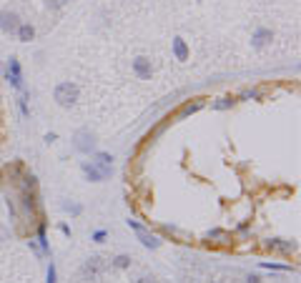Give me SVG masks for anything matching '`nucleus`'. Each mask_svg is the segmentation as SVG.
<instances>
[{"label":"nucleus","mask_w":301,"mask_h":283,"mask_svg":"<svg viewBox=\"0 0 301 283\" xmlns=\"http://www.w3.org/2000/svg\"><path fill=\"white\" fill-rule=\"evenodd\" d=\"M105 271V258L103 256H91L83 261V266L78 268V281H98Z\"/></svg>","instance_id":"f257e3e1"},{"label":"nucleus","mask_w":301,"mask_h":283,"mask_svg":"<svg viewBox=\"0 0 301 283\" xmlns=\"http://www.w3.org/2000/svg\"><path fill=\"white\" fill-rule=\"evenodd\" d=\"M55 103L58 105H63V108H73L75 103H78V95H81V91H78V86L75 83H70V80H65V83H58L55 86Z\"/></svg>","instance_id":"f03ea898"},{"label":"nucleus","mask_w":301,"mask_h":283,"mask_svg":"<svg viewBox=\"0 0 301 283\" xmlns=\"http://www.w3.org/2000/svg\"><path fill=\"white\" fill-rule=\"evenodd\" d=\"M110 168H113V166H100V163H96V160H83V163H81V171H83V176H86L91 183L105 181V178L110 176Z\"/></svg>","instance_id":"7ed1b4c3"},{"label":"nucleus","mask_w":301,"mask_h":283,"mask_svg":"<svg viewBox=\"0 0 301 283\" xmlns=\"http://www.w3.org/2000/svg\"><path fill=\"white\" fill-rule=\"evenodd\" d=\"M126 223H128V228H133V231H136L138 240H141V243H143L146 248H153V251H156V248L161 246V238H158V236H153V233H150L146 226H141L138 221H131V218H128Z\"/></svg>","instance_id":"20e7f679"},{"label":"nucleus","mask_w":301,"mask_h":283,"mask_svg":"<svg viewBox=\"0 0 301 283\" xmlns=\"http://www.w3.org/2000/svg\"><path fill=\"white\" fill-rule=\"evenodd\" d=\"M73 145H75L78 153H96V136L88 128H81L73 138Z\"/></svg>","instance_id":"39448f33"},{"label":"nucleus","mask_w":301,"mask_h":283,"mask_svg":"<svg viewBox=\"0 0 301 283\" xmlns=\"http://www.w3.org/2000/svg\"><path fill=\"white\" fill-rule=\"evenodd\" d=\"M5 75H8V83L13 86V88H23V73H20V60L18 58H10L8 60V70H5Z\"/></svg>","instance_id":"423d86ee"},{"label":"nucleus","mask_w":301,"mask_h":283,"mask_svg":"<svg viewBox=\"0 0 301 283\" xmlns=\"http://www.w3.org/2000/svg\"><path fill=\"white\" fill-rule=\"evenodd\" d=\"M18 25H20V18H18L15 10H3L0 13V30L3 33H15Z\"/></svg>","instance_id":"0eeeda50"},{"label":"nucleus","mask_w":301,"mask_h":283,"mask_svg":"<svg viewBox=\"0 0 301 283\" xmlns=\"http://www.w3.org/2000/svg\"><path fill=\"white\" fill-rule=\"evenodd\" d=\"M133 73H136L141 80H150V75H153V65H150L148 58H136V60H133Z\"/></svg>","instance_id":"6e6552de"},{"label":"nucleus","mask_w":301,"mask_h":283,"mask_svg":"<svg viewBox=\"0 0 301 283\" xmlns=\"http://www.w3.org/2000/svg\"><path fill=\"white\" fill-rule=\"evenodd\" d=\"M271 40H274V33H271L269 28H258V30L253 33V38H251V43H253L256 50H261V48H266Z\"/></svg>","instance_id":"1a4fd4ad"},{"label":"nucleus","mask_w":301,"mask_h":283,"mask_svg":"<svg viewBox=\"0 0 301 283\" xmlns=\"http://www.w3.org/2000/svg\"><path fill=\"white\" fill-rule=\"evenodd\" d=\"M203 105H206V98H194V100H188V103H183V105L178 108L176 118H186V115H194V113H199V110H201Z\"/></svg>","instance_id":"9d476101"},{"label":"nucleus","mask_w":301,"mask_h":283,"mask_svg":"<svg viewBox=\"0 0 301 283\" xmlns=\"http://www.w3.org/2000/svg\"><path fill=\"white\" fill-rule=\"evenodd\" d=\"M15 33H18V40H20V43H30V40L35 38V28H33L30 23H20Z\"/></svg>","instance_id":"9b49d317"},{"label":"nucleus","mask_w":301,"mask_h":283,"mask_svg":"<svg viewBox=\"0 0 301 283\" xmlns=\"http://www.w3.org/2000/svg\"><path fill=\"white\" fill-rule=\"evenodd\" d=\"M173 53H176V58L178 60H188V46H186V40L183 38H173Z\"/></svg>","instance_id":"f8f14e48"},{"label":"nucleus","mask_w":301,"mask_h":283,"mask_svg":"<svg viewBox=\"0 0 301 283\" xmlns=\"http://www.w3.org/2000/svg\"><path fill=\"white\" fill-rule=\"evenodd\" d=\"M229 238H231V236L226 233V231H208V240H213V243H218V246H226V243H231Z\"/></svg>","instance_id":"ddd939ff"},{"label":"nucleus","mask_w":301,"mask_h":283,"mask_svg":"<svg viewBox=\"0 0 301 283\" xmlns=\"http://www.w3.org/2000/svg\"><path fill=\"white\" fill-rule=\"evenodd\" d=\"M93 160H96V163H100V166H113V155L110 153H103V150H96L93 153Z\"/></svg>","instance_id":"4468645a"},{"label":"nucleus","mask_w":301,"mask_h":283,"mask_svg":"<svg viewBox=\"0 0 301 283\" xmlns=\"http://www.w3.org/2000/svg\"><path fill=\"white\" fill-rule=\"evenodd\" d=\"M113 268H131V256H126V253H121V256H116L113 258Z\"/></svg>","instance_id":"2eb2a0df"},{"label":"nucleus","mask_w":301,"mask_h":283,"mask_svg":"<svg viewBox=\"0 0 301 283\" xmlns=\"http://www.w3.org/2000/svg\"><path fill=\"white\" fill-rule=\"evenodd\" d=\"M266 248H274V251H284V253H291L296 246H294V243H279V240H271V243H266Z\"/></svg>","instance_id":"dca6fc26"},{"label":"nucleus","mask_w":301,"mask_h":283,"mask_svg":"<svg viewBox=\"0 0 301 283\" xmlns=\"http://www.w3.org/2000/svg\"><path fill=\"white\" fill-rule=\"evenodd\" d=\"M46 283H58V271H55V263H48V271H46Z\"/></svg>","instance_id":"f3484780"},{"label":"nucleus","mask_w":301,"mask_h":283,"mask_svg":"<svg viewBox=\"0 0 301 283\" xmlns=\"http://www.w3.org/2000/svg\"><path fill=\"white\" fill-rule=\"evenodd\" d=\"M231 105H234V98H218V100L213 103L216 110H226V108H231Z\"/></svg>","instance_id":"a211bd4d"},{"label":"nucleus","mask_w":301,"mask_h":283,"mask_svg":"<svg viewBox=\"0 0 301 283\" xmlns=\"http://www.w3.org/2000/svg\"><path fill=\"white\" fill-rule=\"evenodd\" d=\"M65 5H68V0H46V8L48 10H60Z\"/></svg>","instance_id":"6ab92c4d"},{"label":"nucleus","mask_w":301,"mask_h":283,"mask_svg":"<svg viewBox=\"0 0 301 283\" xmlns=\"http://www.w3.org/2000/svg\"><path fill=\"white\" fill-rule=\"evenodd\" d=\"M261 266L269 268V271H291V266H286V263H269V261H263Z\"/></svg>","instance_id":"aec40b11"},{"label":"nucleus","mask_w":301,"mask_h":283,"mask_svg":"<svg viewBox=\"0 0 301 283\" xmlns=\"http://www.w3.org/2000/svg\"><path fill=\"white\" fill-rule=\"evenodd\" d=\"M63 211H68V213H73V216H78L83 208H81L78 203H63Z\"/></svg>","instance_id":"412c9836"},{"label":"nucleus","mask_w":301,"mask_h":283,"mask_svg":"<svg viewBox=\"0 0 301 283\" xmlns=\"http://www.w3.org/2000/svg\"><path fill=\"white\" fill-rule=\"evenodd\" d=\"M241 98H244V100H258V98H261V93H258V91H244V93H241Z\"/></svg>","instance_id":"4be33fe9"},{"label":"nucleus","mask_w":301,"mask_h":283,"mask_svg":"<svg viewBox=\"0 0 301 283\" xmlns=\"http://www.w3.org/2000/svg\"><path fill=\"white\" fill-rule=\"evenodd\" d=\"M18 105H20V113H23V115H28V113H30V110H28V98H25V93L18 98Z\"/></svg>","instance_id":"5701e85b"},{"label":"nucleus","mask_w":301,"mask_h":283,"mask_svg":"<svg viewBox=\"0 0 301 283\" xmlns=\"http://www.w3.org/2000/svg\"><path fill=\"white\" fill-rule=\"evenodd\" d=\"M91 238H93V240H96V243H103V240H105V238H108V231H96V233H93V236H91Z\"/></svg>","instance_id":"b1692460"},{"label":"nucleus","mask_w":301,"mask_h":283,"mask_svg":"<svg viewBox=\"0 0 301 283\" xmlns=\"http://www.w3.org/2000/svg\"><path fill=\"white\" fill-rule=\"evenodd\" d=\"M55 141H58L55 133H48V136H46V143H55Z\"/></svg>","instance_id":"393cba45"},{"label":"nucleus","mask_w":301,"mask_h":283,"mask_svg":"<svg viewBox=\"0 0 301 283\" xmlns=\"http://www.w3.org/2000/svg\"><path fill=\"white\" fill-rule=\"evenodd\" d=\"M60 233H63V236H70V226H65V223H60Z\"/></svg>","instance_id":"a878e982"},{"label":"nucleus","mask_w":301,"mask_h":283,"mask_svg":"<svg viewBox=\"0 0 301 283\" xmlns=\"http://www.w3.org/2000/svg\"><path fill=\"white\" fill-rule=\"evenodd\" d=\"M249 283H261V278L258 276H249Z\"/></svg>","instance_id":"bb28decb"}]
</instances>
